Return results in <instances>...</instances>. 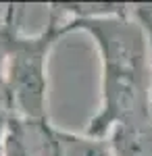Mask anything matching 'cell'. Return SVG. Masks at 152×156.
<instances>
[{
  "instance_id": "obj_6",
  "label": "cell",
  "mask_w": 152,
  "mask_h": 156,
  "mask_svg": "<svg viewBox=\"0 0 152 156\" xmlns=\"http://www.w3.org/2000/svg\"><path fill=\"white\" fill-rule=\"evenodd\" d=\"M133 17L140 21L148 36V48H150V73H152V4H131ZM150 115H152V77H150Z\"/></svg>"
},
{
  "instance_id": "obj_3",
  "label": "cell",
  "mask_w": 152,
  "mask_h": 156,
  "mask_svg": "<svg viewBox=\"0 0 152 156\" xmlns=\"http://www.w3.org/2000/svg\"><path fill=\"white\" fill-rule=\"evenodd\" d=\"M106 140L113 156H152V115L119 123Z\"/></svg>"
},
{
  "instance_id": "obj_5",
  "label": "cell",
  "mask_w": 152,
  "mask_h": 156,
  "mask_svg": "<svg viewBox=\"0 0 152 156\" xmlns=\"http://www.w3.org/2000/svg\"><path fill=\"white\" fill-rule=\"evenodd\" d=\"M4 156H31V152L27 150V146L23 142V135L19 129V121L17 117H13L6 129V140H4Z\"/></svg>"
},
{
  "instance_id": "obj_1",
  "label": "cell",
  "mask_w": 152,
  "mask_h": 156,
  "mask_svg": "<svg viewBox=\"0 0 152 156\" xmlns=\"http://www.w3.org/2000/svg\"><path fill=\"white\" fill-rule=\"evenodd\" d=\"M73 31L92 37L102 62L100 106L83 133L106 137L119 123L150 115L148 36L133 17L131 4L115 15L65 21V34L69 36Z\"/></svg>"
},
{
  "instance_id": "obj_4",
  "label": "cell",
  "mask_w": 152,
  "mask_h": 156,
  "mask_svg": "<svg viewBox=\"0 0 152 156\" xmlns=\"http://www.w3.org/2000/svg\"><path fill=\"white\" fill-rule=\"evenodd\" d=\"M59 156H113L106 137H94L88 133H73L56 127Z\"/></svg>"
},
{
  "instance_id": "obj_2",
  "label": "cell",
  "mask_w": 152,
  "mask_h": 156,
  "mask_svg": "<svg viewBox=\"0 0 152 156\" xmlns=\"http://www.w3.org/2000/svg\"><path fill=\"white\" fill-rule=\"evenodd\" d=\"M23 6L9 4L0 21L6 48V85L11 92L15 117L21 121L48 119V58L60 37L65 19L50 4L46 27L38 34H23L19 19Z\"/></svg>"
},
{
  "instance_id": "obj_7",
  "label": "cell",
  "mask_w": 152,
  "mask_h": 156,
  "mask_svg": "<svg viewBox=\"0 0 152 156\" xmlns=\"http://www.w3.org/2000/svg\"><path fill=\"white\" fill-rule=\"evenodd\" d=\"M11 119H13V117H11ZM11 119L0 117V156H4V140H6V129H9Z\"/></svg>"
}]
</instances>
